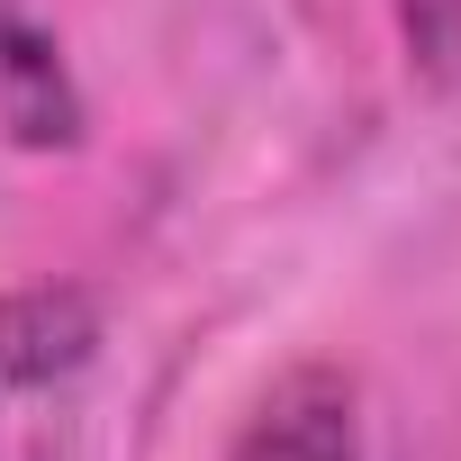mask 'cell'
<instances>
[{"label":"cell","instance_id":"obj_2","mask_svg":"<svg viewBox=\"0 0 461 461\" xmlns=\"http://www.w3.org/2000/svg\"><path fill=\"white\" fill-rule=\"evenodd\" d=\"M236 461H362V434H353V389L335 371H299L263 398V416L245 425Z\"/></svg>","mask_w":461,"mask_h":461},{"label":"cell","instance_id":"obj_1","mask_svg":"<svg viewBox=\"0 0 461 461\" xmlns=\"http://www.w3.org/2000/svg\"><path fill=\"white\" fill-rule=\"evenodd\" d=\"M0 136L10 145H73L82 136V100H73L55 37L10 0H0Z\"/></svg>","mask_w":461,"mask_h":461},{"label":"cell","instance_id":"obj_3","mask_svg":"<svg viewBox=\"0 0 461 461\" xmlns=\"http://www.w3.org/2000/svg\"><path fill=\"white\" fill-rule=\"evenodd\" d=\"M389 10H398L407 64H416L434 91H461V0H389Z\"/></svg>","mask_w":461,"mask_h":461}]
</instances>
